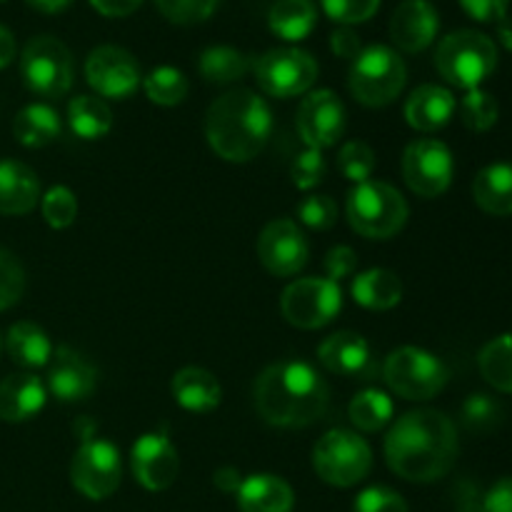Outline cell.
Here are the masks:
<instances>
[{
	"mask_svg": "<svg viewBox=\"0 0 512 512\" xmlns=\"http://www.w3.org/2000/svg\"><path fill=\"white\" fill-rule=\"evenodd\" d=\"M458 430L440 410H413L395 420L385 438L390 470L410 483H435L453 470Z\"/></svg>",
	"mask_w": 512,
	"mask_h": 512,
	"instance_id": "6da1fadb",
	"label": "cell"
},
{
	"mask_svg": "<svg viewBox=\"0 0 512 512\" xmlns=\"http://www.w3.org/2000/svg\"><path fill=\"white\" fill-rule=\"evenodd\" d=\"M328 403V383L300 360L270 365L255 380V408L275 428H308L323 418Z\"/></svg>",
	"mask_w": 512,
	"mask_h": 512,
	"instance_id": "7a4b0ae2",
	"label": "cell"
},
{
	"mask_svg": "<svg viewBox=\"0 0 512 512\" xmlns=\"http://www.w3.org/2000/svg\"><path fill=\"white\" fill-rule=\"evenodd\" d=\"M273 133L270 105L253 90H230L220 95L205 115V138L228 163H248L268 145Z\"/></svg>",
	"mask_w": 512,
	"mask_h": 512,
	"instance_id": "3957f363",
	"label": "cell"
},
{
	"mask_svg": "<svg viewBox=\"0 0 512 512\" xmlns=\"http://www.w3.org/2000/svg\"><path fill=\"white\" fill-rule=\"evenodd\" d=\"M435 68L455 88L475 90L498 68V48L485 33L458 30L440 40Z\"/></svg>",
	"mask_w": 512,
	"mask_h": 512,
	"instance_id": "277c9868",
	"label": "cell"
},
{
	"mask_svg": "<svg viewBox=\"0 0 512 512\" xmlns=\"http://www.w3.org/2000/svg\"><path fill=\"white\" fill-rule=\"evenodd\" d=\"M348 223L358 235L388 240L408 223V203L403 193L380 180H365L348 193Z\"/></svg>",
	"mask_w": 512,
	"mask_h": 512,
	"instance_id": "5b68a950",
	"label": "cell"
},
{
	"mask_svg": "<svg viewBox=\"0 0 512 512\" xmlns=\"http://www.w3.org/2000/svg\"><path fill=\"white\" fill-rule=\"evenodd\" d=\"M408 68L403 58L388 45H368L350 65V93L360 105L385 108L403 93Z\"/></svg>",
	"mask_w": 512,
	"mask_h": 512,
	"instance_id": "8992f818",
	"label": "cell"
},
{
	"mask_svg": "<svg viewBox=\"0 0 512 512\" xmlns=\"http://www.w3.org/2000/svg\"><path fill=\"white\" fill-rule=\"evenodd\" d=\"M313 468L328 485L353 488L368 478L373 468V450L353 430H330L315 445Z\"/></svg>",
	"mask_w": 512,
	"mask_h": 512,
	"instance_id": "52a82bcc",
	"label": "cell"
},
{
	"mask_svg": "<svg viewBox=\"0 0 512 512\" xmlns=\"http://www.w3.org/2000/svg\"><path fill=\"white\" fill-rule=\"evenodd\" d=\"M383 378L400 398L430 400L448 383V368L428 350L405 345L385 358Z\"/></svg>",
	"mask_w": 512,
	"mask_h": 512,
	"instance_id": "ba28073f",
	"label": "cell"
},
{
	"mask_svg": "<svg viewBox=\"0 0 512 512\" xmlns=\"http://www.w3.org/2000/svg\"><path fill=\"white\" fill-rule=\"evenodd\" d=\"M20 75L30 93L43 98H63L73 85V58L63 40L38 35L28 40L20 55Z\"/></svg>",
	"mask_w": 512,
	"mask_h": 512,
	"instance_id": "9c48e42d",
	"label": "cell"
},
{
	"mask_svg": "<svg viewBox=\"0 0 512 512\" xmlns=\"http://www.w3.org/2000/svg\"><path fill=\"white\" fill-rule=\"evenodd\" d=\"M123 478L120 450L103 438H95L93 428L80 433V448L70 465L75 490L88 500H105L118 490Z\"/></svg>",
	"mask_w": 512,
	"mask_h": 512,
	"instance_id": "30bf717a",
	"label": "cell"
},
{
	"mask_svg": "<svg viewBox=\"0 0 512 512\" xmlns=\"http://www.w3.org/2000/svg\"><path fill=\"white\" fill-rule=\"evenodd\" d=\"M343 308V290L328 278H300L280 295V310L290 325L300 330H318L333 323Z\"/></svg>",
	"mask_w": 512,
	"mask_h": 512,
	"instance_id": "8fae6325",
	"label": "cell"
},
{
	"mask_svg": "<svg viewBox=\"0 0 512 512\" xmlns=\"http://www.w3.org/2000/svg\"><path fill=\"white\" fill-rule=\"evenodd\" d=\"M255 78L273 98H295L313 88L318 80V63L300 48H273L258 58Z\"/></svg>",
	"mask_w": 512,
	"mask_h": 512,
	"instance_id": "7c38bea8",
	"label": "cell"
},
{
	"mask_svg": "<svg viewBox=\"0 0 512 512\" xmlns=\"http://www.w3.org/2000/svg\"><path fill=\"white\" fill-rule=\"evenodd\" d=\"M453 153L433 138L415 140L403 153V178L420 198H438L453 183Z\"/></svg>",
	"mask_w": 512,
	"mask_h": 512,
	"instance_id": "4fadbf2b",
	"label": "cell"
},
{
	"mask_svg": "<svg viewBox=\"0 0 512 512\" xmlns=\"http://www.w3.org/2000/svg\"><path fill=\"white\" fill-rule=\"evenodd\" d=\"M140 65L133 53L118 45H100L85 60V80L103 98L125 100L140 88Z\"/></svg>",
	"mask_w": 512,
	"mask_h": 512,
	"instance_id": "5bb4252c",
	"label": "cell"
},
{
	"mask_svg": "<svg viewBox=\"0 0 512 512\" xmlns=\"http://www.w3.org/2000/svg\"><path fill=\"white\" fill-rule=\"evenodd\" d=\"M258 258L268 273L278 275V278H290L308 265V238L293 220H273L265 225L258 238Z\"/></svg>",
	"mask_w": 512,
	"mask_h": 512,
	"instance_id": "9a60e30c",
	"label": "cell"
},
{
	"mask_svg": "<svg viewBox=\"0 0 512 512\" xmlns=\"http://www.w3.org/2000/svg\"><path fill=\"white\" fill-rule=\"evenodd\" d=\"M345 105L333 90H313L300 103L298 133L308 148H333L345 133Z\"/></svg>",
	"mask_w": 512,
	"mask_h": 512,
	"instance_id": "2e32d148",
	"label": "cell"
},
{
	"mask_svg": "<svg viewBox=\"0 0 512 512\" xmlns=\"http://www.w3.org/2000/svg\"><path fill=\"white\" fill-rule=\"evenodd\" d=\"M130 465L145 490H168L180 470L178 450L165 433H145L130 450Z\"/></svg>",
	"mask_w": 512,
	"mask_h": 512,
	"instance_id": "e0dca14e",
	"label": "cell"
},
{
	"mask_svg": "<svg viewBox=\"0 0 512 512\" xmlns=\"http://www.w3.org/2000/svg\"><path fill=\"white\" fill-rule=\"evenodd\" d=\"M48 365V390L60 403H80L93 395L98 385V370L78 350L60 345L53 350Z\"/></svg>",
	"mask_w": 512,
	"mask_h": 512,
	"instance_id": "ac0fdd59",
	"label": "cell"
},
{
	"mask_svg": "<svg viewBox=\"0 0 512 512\" xmlns=\"http://www.w3.org/2000/svg\"><path fill=\"white\" fill-rule=\"evenodd\" d=\"M318 360L325 370L343 375V378L370 380L378 373L368 340L358 333H350V330L325 338L318 348Z\"/></svg>",
	"mask_w": 512,
	"mask_h": 512,
	"instance_id": "d6986e66",
	"label": "cell"
},
{
	"mask_svg": "<svg viewBox=\"0 0 512 512\" xmlns=\"http://www.w3.org/2000/svg\"><path fill=\"white\" fill-rule=\"evenodd\" d=\"M440 30L438 10L428 0H403L390 18V40L405 53H420Z\"/></svg>",
	"mask_w": 512,
	"mask_h": 512,
	"instance_id": "ffe728a7",
	"label": "cell"
},
{
	"mask_svg": "<svg viewBox=\"0 0 512 512\" xmlns=\"http://www.w3.org/2000/svg\"><path fill=\"white\" fill-rule=\"evenodd\" d=\"M48 390L40 378L30 373L8 375L0 383V420L5 423H25L43 410Z\"/></svg>",
	"mask_w": 512,
	"mask_h": 512,
	"instance_id": "44dd1931",
	"label": "cell"
},
{
	"mask_svg": "<svg viewBox=\"0 0 512 512\" xmlns=\"http://www.w3.org/2000/svg\"><path fill=\"white\" fill-rule=\"evenodd\" d=\"M455 113V98L443 85H420L405 103V120L420 133L445 128Z\"/></svg>",
	"mask_w": 512,
	"mask_h": 512,
	"instance_id": "7402d4cb",
	"label": "cell"
},
{
	"mask_svg": "<svg viewBox=\"0 0 512 512\" xmlns=\"http://www.w3.org/2000/svg\"><path fill=\"white\" fill-rule=\"evenodd\" d=\"M40 180L18 160H0V213L25 215L38 205Z\"/></svg>",
	"mask_w": 512,
	"mask_h": 512,
	"instance_id": "603a6c76",
	"label": "cell"
},
{
	"mask_svg": "<svg viewBox=\"0 0 512 512\" xmlns=\"http://www.w3.org/2000/svg\"><path fill=\"white\" fill-rule=\"evenodd\" d=\"M240 512H293V488L278 475H250L238 488Z\"/></svg>",
	"mask_w": 512,
	"mask_h": 512,
	"instance_id": "cb8c5ba5",
	"label": "cell"
},
{
	"mask_svg": "<svg viewBox=\"0 0 512 512\" xmlns=\"http://www.w3.org/2000/svg\"><path fill=\"white\" fill-rule=\"evenodd\" d=\"M173 398L180 408L190 410V413H210L223 400V388L215 380L213 373L203 368H183L175 373L173 383Z\"/></svg>",
	"mask_w": 512,
	"mask_h": 512,
	"instance_id": "d4e9b609",
	"label": "cell"
},
{
	"mask_svg": "<svg viewBox=\"0 0 512 512\" xmlns=\"http://www.w3.org/2000/svg\"><path fill=\"white\" fill-rule=\"evenodd\" d=\"M473 198L485 213L512 215V165L495 163L473 180Z\"/></svg>",
	"mask_w": 512,
	"mask_h": 512,
	"instance_id": "484cf974",
	"label": "cell"
},
{
	"mask_svg": "<svg viewBox=\"0 0 512 512\" xmlns=\"http://www.w3.org/2000/svg\"><path fill=\"white\" fill-rule=\"evenodd\" d=\"M5 350L23 368H43L53 358V343L40 325L15 323L5 335Z\"/></svg>",
	"mask_w": 512,
	"mask_h": 512,
	"instance_id": "4316f807",
	"label": "cell"
},
{
	"mask_svg": "<svg viewBox=\"0 0 512 512\" xmlns=\"http://www.w3.org/2000/svg\"><path fill=\"white\" fill-rule=\"evenodd\" d=\"M355 303L368 310H390L403 300V283L385 268H373L353 280Z\"/></svg>",
	"mask_w": 512,
	"mask_h": 512,
	"instance_id": "83f0119b",
	"label": "cell"
},
{
	"mask_svg": "<svg viewBox=\"0 0 512 512\" xmlns=\"http://www.w3.org/2000/svg\"><path fill=\"white\" fill-rule=\"evenodd\" d=\"M60 130L63 125H60L58 113L43 103L28 105L13 120L15 140L25 148H45V145L55 143L60 138Z\"/></svg>",
	"mask_w": 512,
	"mask_h": 512,
	"instance_id": "f1b7e54d",
	"label": "cell"
},
{
	"mask_svg": "<svg viewBox=\"0 0 512 512\" xmlns=\"http://www.w3.org/2000/svg\"><path fill=\"white\" fill-rule=\"evenodd\" d=\"M315 23H318V10L313 0H278L268 15L270 30L288 43L308 38Z\"/></svg>",
	"mask_w": 512,
	"mask_h": 512,
	"instance_id": "f546056e",
	"label": "cell"
},
{
	"mask_svg": "<svg viewBox=\"0 0 512 512\" xmlns=\"http://www.w3.org/2000/svg\"><path fill=\"white\" fill-rule=\"evenodd\" d=\"M68 123L83 140H100L113 128V113L108 103L95 95H75L68 103Z\"/></svg>",
	"mask_w": 512,
	"mask_h": 512,
	"instance_id": "4dcf8cb0",
	"label": "cell"
},
{
	"mask_svg": "<svg viewBox=\"0 0 512 512\" xmlns=\"http://www.w3.org/2000/svg\"><path fill=\"white\" fill-rule=\"evenodd\" d=\"M198 68L208 83L225 85L245 78V73L250 70V60L230 45H210L200 53Z\"/></svg>",
	"mask_w": 512,
	"mask_h": 512,
	"instance_id": "1f68e13d",
	"label": "cell"
},
{
	"mask_svg": "<svg viewBox=\"0 0 512 512\" xmlns=\"http://www.w3.org/2000/svg\"><path fill=\"white\" fill-rule=\"evenodd\" d=\"M393 400L378 388H368L355 395L348 405V418L363 433H378L393 420Z\"/></svg>",
	"mask_w": 512,
	"mask_h": 512,
	"instance_id": "d6a6232c",
	"label": "cell"
},
{
	"mask_svg": "<svg viewBox=\"0 0 512 512\" xmlns=\"http://www.w3.org/2000/svg\"><path fill=\"white\" fill-rule=\"evenodd\" d=\"M480 375L500 393H512V335H498L478 355Z\"/></svg>",
	"mask_w": 512,
	"mask_h": 512,
	"instance_id": "836d02e7",
	"label": "cell"
},
{
	"mask_svg": "<svg viewBox=\"0 0 512 512\" xmlns=\"http://www.w3.org/2000/svg\"><path fill=\"white\" fill-rule=\"evenodd\" d=\"M188 88V78L178 68H170V65H160V68L150 70L143 80L145 95L155 105H165V108L183 103L188 98Z\"/></svg>",
	"mask_w": 512,
	"mask_h": 512,
	"instance_id": "e575fe53",
	"label": "cell"
},
{
	"mask_svg": "<svg viewBox=\"0 0 512 512\" xmlns=\"http://www.w3.org/2000/svg\"><path fill=\"white\" fill-rule=\"evenodd\" d=\"M460 118H463L468 130L485 133V130H490L498 123V100L480 88L468 90V95L460 103Z\"/></svg>",
	"mask_w": 512,
	"mask_h": 512,
	"instance_id": "d590c367",
	"label": "cell"
},
{
	"mask_svg": "<svg viewBox=\"0 0 512 512\" xmlns=\"http://www.w3.org/2000/svg\"><path fill=\"white\" fill-rule=\"evenodd\" d=\"M40 210H43V218L50 228L65 230L78 218V200H75V193L70 188L55 185L40 198Z\"/></svg>",
	"mask_w": 512,
	"mask_h": 512,
	"instance_id": "8d00e7d4",
	"label": "cell"
},
{
	"mask_svg": "<svg viewBox=\"0 0 512 512\" xmlns=\"http://www.w3.org/2000/svg\"><path fill=\"white\" fill-rule=\"evenodd\" d=\"M338 168L343 178L353 180L355 185L365 183L375 170V153L368 143L363 140H350L340 148L338 153Z\"/></svg>",
	"mask_w": 512,
	"mask_h": 512,
	"instance_id": "74e56055",
	"label": "cell"
},
{
	"mask_svg": "<svg viewBox=\"0 0 512 512\" xmlns=\"http://www.w3.org/2000/svg\"><path fill=\"white\" fill-rule=\"evenodd\" d=\"M460 418H463V425L473 433H488L503 418V410H500L498 400H493L485 393L470 395L463 403V410H460Z\"/></svg>",
	"mask_w": 512,
	"mask_h": 512,
	"instance_id": "f35d334b",
	"label": "cell"
},
{
	"mask_svg": "<svg viewBox=\"0 0 512 512\" xmlns=\"http://www.w3.org/2000/svg\"><path fill=\"white\" fill-rule=\"evenodd\" d=\"M223 0H155L163 18L175 25H195L208 20Z\"/></svg>",
	"mask_w": 512,
	"mask_h": 512,
	"instance_id": "ab89813d",
	"label": "cell"
},
{
	"mask_svg": "<svg viewBox=\"0 0 512 512\" xmlns=\"http://www.w3.org/2000/svg\"><path fill=\"white\" fill-rule=\"evenodd\" d=\"M25 293V270L10 250L0 248V310L18 305Z\"/></svg>",
	"mask_w": 512,
	"mask_h": 512,
	"instance_id": "60d3db41",
	"label": "cell"
},
{
	"mask_svg": "<svg viewBox=\"0 0 512 512\" xmlns=\"http://www.w3.org/2000/svg\"><path fill=\"white\" fill-rule=\"evenodd\" d=\"M325 173H328V163H325L323 150L305 148L298 158L293 160V183L298 190H313L315 185L323 183Z\"/></svg>",
	"mask_w": 512,
	"mask_h": 512,
	"instance_id": "b9f144b4",
	"label": "cell"
},
{
	"mask_svg": "<svg viewBox=\"0 0 512 512\" xmlns=\"http://www.w3.org/2000/svg\"><path fill=\"white\" fill-rule=\"evenodd\" d=\"M320 5L335 23L355 25L373 18L380 8V0H320Z\"/></svg>",
	"mask_w": 512,
	"mask_h": 512,
	"instance_id": "7bdbcfd3",
	"label": "cell"
},
{
	"mask_svg": "<svg viewBox=\"0 0 512 512\" xmlns=\"http://www.w3.org/2000/svg\"><path fill=\"white\" fill-rule=\"evenodd\" d=\"M298 218L313 230H328L333 228L338 220V205L328 195H310L298 205Z\"/></svg>",
	"mask_w": 512,
	"mask_h": 512,
	"instance_id": "ee69618b",
	"label": "cell"
},
{
	"mask_svg": "<svg viewBox=\"0 0 512 512\" xmlns=\"http://www.w3.org/2000/svg\"><path fill=\"white\" fill-rule=\"evenodd\" d=\"M355 512H408V505L395 490L385 488V485H375V488L363 490L358 495Z\"/></svg>",
	"mask_w": 512,
	"mask_h": 512,
	"instance_id": "f6af8a7d",
	"label": "cell"
},
{
	"mask_svg": "<svg viewBox=\"0 0 512 512\" xmlns=\"http://www.w3.org/2000/svg\"><path fill=\"white\" fill-rule=\"evenodd\" d=\"M323 268H325V278L338 283V280L348 278L350 273H355L358 268V253L348 245H335V248L328 250L323 260Z\"/></svg>",
	"mask_w": 512,
	"mask_h": 512,
	"instance_id": "bcb514c9",
	"label": "cell"
},
{
	"mask_svg": "<svg viewBox=\"0 0 512 512\" xmlns=\"http://www.w3.org/2000/svg\"><path fill=\"white\" fill-rule=\"evenodd\" d=\"M460 5L478 23H498L508 15L510 0H460Z\"/></svg>",
	"mask_w": 512,
	"mask_h": 512,
	"instance_id": "7dc6e473",
	"label": "cell"
},
{
	"mask_svg": "<svg viewBox=\"0 0 512 512\" xmlns=\"http://www.w3.org/2000/svg\"><path fill=\"white\" fill-rule=\"evenodd\" d=\"M455 512H485V495L470 480H460L453 490Z\"/></svg>",
	"mask_w": 512,
	"mask_h": 512,
	"instance_id": "c3c4849f",
	"label": "cell"
},
{
	"mask_svg": "<svg viewBox=\"0 0 512 512\" xmlns=\"http://www.w3.org/2000/svg\"><path fill=\"white\" fill-rule=\"evenodd\" d=\"M330 50H333L338 58L355 60L360 55V50H363V45H360V35L355 33V30H350L348 25L335 28L333 35H330Z\"/></svg>",
	"mask_w": 512,
	"mask_h": 512,
	"instance_id": "681fc988",
	"label": "cell"
},
{
	"mask_svg": "<svg viewBox=\"0 0 512 512\" xmlns=\"http://www.w3.org/2000/svg\"><path fill=\"white\" fill-rule=\"evenodd\" d=\"M485 512H512V478L500 480L485 495Z\"/></svg>",
	"mask_w": 512,
	"mask_h": 512,
	"instance_id": "f907efd6",
	"label": "cell"
},
{
	"mask_svg": "<svg viewBox=\"0 0 512 512\" xmlns=\"http://www.w3.org/2000/svg\"><path fill=\"white\" fill-rule=\"evenodd\" d=\"M95 10L105 18H125L143 5V0H90Z\"/></svg>",
	"mask_w": 512,
	"mask_h": 512,
	"instance_id": "816d5d0a",
	"label": "cell"
},
{
	"mask_svg": "<svg viewBox=\"0 0 512 512\" xmlns=\"http://www.w3.org/2000/svg\"><path fill=\"white\" fill-rule=\"evenodd\" d=\"M213 483H215V488H220L223 493H238V488L243 480H240V473L235 468H220V470H215Z\"/></svg>",
	"mask_w": 512,
	"mask_h": 512,
	"instance_id": "f5cc1de1",
	"label": "cell"
},
{
	"mask_svg": "<svg viewBox=\"0 0 512 512\" xmlns=\"http://www.w3.org/2000/svg\"><path fill=\"white\" fill-rule=\"evenodd\" d=\"M15 60V38L5 25H0V70Z\"/></svg>",
	"mask_w": 512,
	"mask_h": 512,
	"instance_id": "db71d44e",
	"label": "cell"
},
{
	"mask_svg": "<svg viewBox=\"0 0 512 512\" xmlns=\"http://www.w3.org/2000/svg\"><path fill=\"white\" fill-rule=\"evenodd\" d=\"M35 10H43V13H60V10L68 8L73 0H28Z\"/></svg>",
	"mask_w": 512,
	"mask_h": 512,
	"instance_id": "11a10c76",
	"label": "cell"
},
{
	"mask_svg": "<svg viewBox=\"0 0 512 512\" xmlns=\"http://www.w3.org/2000/svg\"><path fill=\"white\" fill-rule=\"evenodd\" d=\"M498 38L505 48L512 50V18H508V15L503 20H498Z\"/></svg>",
	"mask_w": 512,
	"mask_h": 512,
	"instance_id": "9f6ffc18",
	"label": "cell"
},
{
	"mask_svg": "<svg viewBox=\"0 0 512 512\" xmlns=\"http://www.w3.org/2000/svg\"><path fill=\"white\" fill-rule=\"evenodd\" d=\"M0 348H3V338H0Z\"/></svg>",
	"mask_w": 512,
	"mask_h": 512,
	"instance_id": "6f0895ef",
	"label": "cell"
},
{
	"mask_svg": "<svg viewBox=\"0 0 512 512\" xmlns=\"http://www.w3.org/2000/svg\"><path fill=\"white\" fill-rule=\"evenodd\" d=\"M0 3H3V0H0Z\"/></svg>",
	"mask_w": 512,
	"mask_h": 512,
	"instance_id": "680465c9",
	"label": "cell"
}]
</instances>
